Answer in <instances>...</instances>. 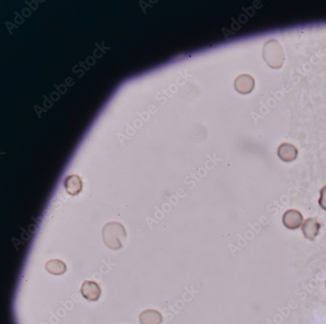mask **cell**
Wrapping results in <instances>:
<instances>
[{"label":"cell","instance_id":"cell-1","mask_svg":"<svg viewBox=\"0 0 326 324\" xmlns=\"http://www.w3.org/2000/svg\"><path fill=\"white\" fill-rule=\"evenodd\" d=\"M263 58L270 67L279 69L282 67L284 60V50L278 41L271 40L265 44Z\"/></svg>","mask_w":326,"mask_h":324},{"label":"cell","instance_id":"cell-2","mask_svg":"<svg viewBox=\"0 0 326 324\" xmlns=\"http://www.w3.org/2000/svg\"><path fill=\"white\" fill-rule=\"evenodd\" d=\"M104 242L111 249H120L122 247L121 241L125 239L126 236H116L126 235L123 226L118 223H109L106 224L103 230Z\"/></svg>","mask_w":326,"mask_h":324},{"label":"cell","instance_id":"cell-3","mask_svg":"<svg viewBox=\"0 0 326 324\" xmlns=\"http://www.w3.org/2000/svg\"><path fill=\"white\" fill-rule=\"evenodd\" d=\"M303 220L302 214L296 209H288L284 214L283 217L284 225L291 230H295L300 228Z\"/></svg>","mask_w":326,"mask_h":324},{"label":"cell","instance_id":"cell-4","mask_svg":"<svg viewBox=\"0 0 326 324\" xmlns=\"http://www.w3.org/2000/svg\"><path fill=\"white\" fill-rule=\"evenodd\" d=\"M81 293L84 298L88 300L97 301L100 298L101 290L96 282L86 281L82 285Z\"/></svg>","mask_w":326,"mask_h":324},{"label":"cell","instance_id":"cell-5","mask_svg":"<svg viewBox=\"0 0 326 324\" xmlns=\"http://www.w3.org/2000/svg\"><path fill=\"white\" fill-rule=\"evenodd\" d=\"M234 86L238 92L241 94H248L255 87V80L249 74L239 75L235 80Z\"/></svg>","mask_w":326,"mask_h":324},{"label":"cell","instance_id":"cell-6","mask_svg":"<svg viewBox=\"0 0 326 324\" xmlns=\"http://www.w3.org/2000/svg\"><path fill=\"white\" fill-rule=\"evenodd\" d=\"M277 155L280 159L285 162H291L298 157V150L295 146L289 143H282L277 150Z\"/></svg>","mask_w":326,"mask_h":324},{"label":"cell","instance_id":"cell-7","mask_svg":"<svg viewBox=\"0 0 326 324\" xmlns=\"http://www.w3.org/2000/svg\"><path fill=\"white\" fill-rule=\"evenodd\" d=\"M321 225L315 218H308L304 221L301 230L305 238L314 240L319 234Z\"/></svg>","mask_w":326,"mask_h":324},{"label":"cell","instance_id":"cell-8","mask_svg":"<svg viewBox=\"0 0 326 324\" xmlns=\"http://www.w3.org/2000/svg\"><path fill=\"white\" fill-rule=\"evenodd\" d=\"M140 321L142 324H160L163 318L159 311L148 309L140 314Z\"/></svg>","mask_w":326,"mask_h":324},{"label":"cell","instance_id":"cell-9","mask_svg":"<svg viewBox=\"0 0 326 324\" xmlns=\"http://www.w3.org/2000/svg\"><path fill=\"white\" fill-rule=\"evenodd\" d=\"M65 187L67 193L72 196L79 194L82 190V180L78 175H70L65 180Z\"/></svg>","mask_w":326,"mask_h":324},{"label":"cell","instance_id":"cell-10","mask_svg":"<svg viewBox=\"0 0 326 324\" xmlns=\"http://www.w3.org/2000/svg\"><path fill=\"white\" fill-rule=\"evenodd\" d=\"M46 270L53 275H62L66 272V265L60 260H49L45 265Z\"/></svg>","mask_w":326,"mask_h":324},{"label":"cell","instance_id":"cell-11","mask_svg":"<svg viewBox=\"0 0 326 324\" xmlns=\"http://www.w3.org/2000/svg\"><path fill=\"white\" fill-rule=\"evenodd\" d=\"M320 197L318 203H319L321 208L326 211V186L321 189Z\"/></svg>","mask_w":326,"mask_h":324},{"label":"cell","instance_id":"cell-12","mask_svg":"<svg viewBox=\"0 0 326 324\" xmlns=\"http://www.w3.org/2000/svg\"><path fill=\"white\" fill-rule=\"evenodd\" d=\"M325 287H326V281H325Z\"/></svg>","mask_w":326,"mask_h":324}]
</instances>
